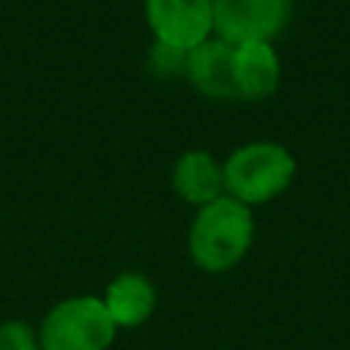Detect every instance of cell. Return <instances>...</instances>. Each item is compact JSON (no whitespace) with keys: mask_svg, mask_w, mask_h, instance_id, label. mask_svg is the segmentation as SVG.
Here are the masks:
<instances>
[{"mask_svg":"<svg viewBox=\"0 0 350 350\" xmlns=\"http://www.w3.org/2000/svg\"><path fill=\"white\" fill-rule=\"evenodd\" d=\"M183 79L211 101H238L232 77V44L211 36L191 52H186Z\"/></svg>","mask_w":350,"mask_h":350,"instance_id":"cell-6","label":"cell"},{"mask_svg":"<svg viewBox=\"0 0 350 350\" xmlns=\"http://www.w3.org/2000/svg\"><path fill=\"white\" fill-rule=\"evenodd\" d=\"M0 350H41L36 331L22 320L0 323Z\"/></svg>","mask_w":350,"mask_h":350,"instance_id":"cell-11","label":"cell"},{"mask_svg":"<svg viewBox=\"0 0 350 350\" xmlns=\"http://www.w3.org/2000/svg\"><path fill=\"white\" fill-rule=\"evenodd\" d=\"M148 71H150L153 77H159V79L183 77V71H186V52L153 41V46H150V52H148Z\"/></svg>","mask_w":350,"mask_h":350,"instance_id":"cell-10","label":"cell"},{"mask_svg":"<svg viewBox=\"0 0 350 350\" xmlns=\"http://www.w3.org/2000/svg\"><path fill=\"white\" fill-rule=\"evenodd\" d=\"M153 41L191 52L213 36L211 0H142Z\"/></svg>","mask_w":350,"mask_h":350,"instance_id":"cell-5","label":"cell"},{"mask_svg":"<svg viewBox=\"0 0 350 350\" xmlns=\"http://www.w3.org/2000/svg\"><path fill=\"white\" fill-rule=\"evenodd\" d=\"M254 241V213L249 205L232 200L230 194L216 197L213 202L197 208L186 249L189 260L205 273H224L235 268Z\"/></svg>","mask_w":350,"mask_h":350,"instance_id":"cell-1","label":"cell"},{"mask_svg":"<svg viewBox=\"0 0 350 350\" xmlns=\"http://www.w3.org/2000/svg\"><path fill=\"white\" fill-rule=\"evenodd\" d=\"M115 323L98 295H68L41 320L36 336L41 350H109Z\"/></svg>","mask_w":350,"mask_h":350,"instance_id":"cell-3","label":"cell"},{"mask_svg":"<svg viewBox=\"0 0 350 350\" xmlns=\"http://www.w3.org/2000/svg\"><path fill=\"white\" fill-rule=\"evenodd\" d=\"M213 36L238 44H273L293 19V0H211Z\"/></svg>","mask_w":350,"mask_h":350,"instance_id":"cell-4","label":"cell"},{"mask_svg":"<svg viewBox=\"0 0 350 350\" xmlns=\"http://www.w3.org/2000/svg\"><path fill=\"white\" fill-rule=\"evenodd\" d=\"M224 194L254 208L284 194L295 178V156L271 139H254L235 148L224 161Z\"/></svg>","mask_w":350,"mask_h":350,"instance_id":"cell-2","label":"cell"},{"mask_svg":"<svg viewBox=\"0 0 350 350\" xmlns=\"http://www.w3.org/2000/svg\"><path fill=\"white\" fill-rule=\"evenodd\" d=\"M232 77L238 101L271 98L282 82V63L273 44L252 41L232 46Z\"/></svg>","mask_w":350,"mask_h":350,"instance_id":"cell-7","label":"cell"},{"mask_svg":"<svg viewBox=\"0 0 350 350\" xmlns=\"http://www.w3.org/2000/svg\"><path fill=\"white\" fill-rule=\"evenodd\" d=\"M104 309L115 328H139L156 312V284L139 271H123L104 287Z\"/></svg>","mask_w":350,"mask_h":350,"instance_id":"cell-8","label":"cell"},{"mask_svg":"<svg viewBox=\"0 0 350 350\" xmlns=\"http://www.w3.org/2000/svg\"><path fill=\"white\" fill-rule=\"evenodd\" d=\"M172 191L194 205L202 208L224 194V167L208 150H186L172 164Z\"/></svg>","mask_w":350,"mask_h":350,"instance_id":"cell-9","label":"cell"}]
</instances>
